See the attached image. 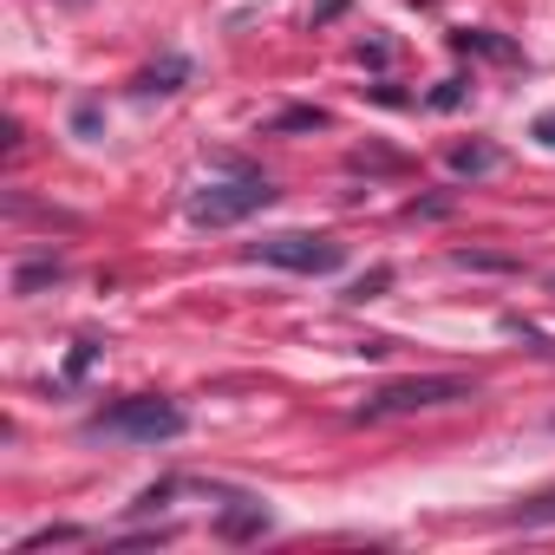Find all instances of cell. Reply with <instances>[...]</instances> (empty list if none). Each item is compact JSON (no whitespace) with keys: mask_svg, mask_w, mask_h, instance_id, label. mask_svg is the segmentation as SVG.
I'll list each match as a JSON object with an SVG mask.
<instances>
[{"mask_svg":"<svg viewBox=\"0 0 555 555\" xmlns=\"http://www.w3.org/2000/svg\"><path fill=\"white\" fill-rule=\"evenodd\" d=\"M60 274H66V261H60V255H40V261H27V268L14 274V295H34V288L60 282Z\"/></svg>","mask_w":555,"mask_h":555,"instance_id":"8","label":"cell"},{"mask_svg":"<svg viewBox=\"0 0 555 555\" xmlns=\"http://www.w3.org/2000/svg\"><path fill=\"white\" fill-rule=\"evenodd\" d=\"M516 522H522V529H535V522H555V490H548V496H535V503H522V509H516Z\"/></svg>","mask_w":555,"mask_h":555,"instance_id":"12","label":"cell"},{"mask_svg":"<svg viewBox=\"0 0 555 555\" xmlns=\"http://www.w3.org/2000/svg\"><path fill=\"white\" fill-rule=\"evenodd\" d=\"M386 282H392V268H373L366 282H353V288H347V301H379V295H386Z\"/></svg>","mask_w":555,"mask_h":555,"instance_id":"11","label":"cell"},{"mask_svg":"<svg viewBox=\"0 0 555 555\" xmlns=\"http://www.w3.org/2000/svg\"><path fill=\"white\" fill-rule=\"evenodd\" d=\"M73 131L92 138V131H99V105H79V112H73Z\"/></svg>","mask_w":555,"mask_h":555,"instance_id":"15","label":"cell"},{"mask_svg":"<svg viewBox=\"0 0 555 555\" xmlns=\"http://www.w3.org/2000/svg\"><path fill=\"white\" fill-rule=\"evenodd\" d=\"M183 73H190V66H183V60H177V53H170V60H164V66H151V73H144V79H138V92H177V79H183Z\"/></svg>","mask_w":555,"mask_h":555,"instance_id":"9","label":"cell"},{"mask_svg":"<svg viewBox=\"0 0 555 555\" xmlns=\"http://www.w3.org/2000/svg\"><path fill=\"white\" fill-rule=\"evenodd\" d=\"M274 196H282V190H274L268 177H229V183H203V190L190 196V222H196V229H229V222H248L255 209H268Z\"/></svg>","mask_w":555,"mask_h":555,"instance_id":"3","label":"cell"},{"mask_svg":"<svg viewBox=\"0 0 555 555\" xmlns=\"http://www.w3.org/2000/svg\"><path fill=\"white\" fill-rule=\"evenodd\" d=\"M261 529H268V509H261V503H248V496H242V509H229V516L216 522V535H222V542H242V535H261Z\"/></svg>","mask_w":555,"mask_h":555,"instance_id":"6","label":"cell"},{"mask_svg":"<svg viewBox=\"0 0 555 555\" xmlns=\"http://www.w3.org/2000/svg\"><path fill=\"white\" fill-rule=\"evenodd\" d=\"M451 47H457V53H477V60H503V66L516 60V47H509V40H496V34H483V27L451 34Z\"/></svg>","mask_w":555,"mask_h":555,"instance_id":"5","label":"cell"},{"mask_svg":"<svg viewBox=\"0 0 555 555\" xmlns=\"http://www.w3.org/2000/svg\"><path fill=\"white\" fill-rule=\"evenodd\" d=\"M457 399H477V386L470 379H457V373H418V379H399V386H386V392H373L353 418L366 425V418H399V412H431V405H457Z\"/></svg>","mask_w":555,"mask_h":555,"instance_id":"2","label":"cell"},{"mask_svg":"<svg viewBox=\"0 0 555 555\" xmlns=\"http://www.w3.org/2000/svg\"><path fill=\"white\" fill-rule=\"evenodd\" d=\"M92 431H99V438H125V444H170V438L190 431V412L170 405V399L138 392V399H118V405L92 412Z\"/></svg>","mask_w":555,"mask_h":555,"instance_id":"1","label":"cell"},{"mask_svg":"<svg viewBox=\"0 0 555 555\" xmlns=\"http://www.w3.org/2000/svg\"><path fill=\"white\" fill-rule=\"evenodd\" d=\"M503 157H496V144H451V170L457 177H490Z\"/></svg>","mask_w":555,"mask_h":555,"instance_id":"7","label":"cell"},{"mask_svg":"<svg viewBox=\"0 0 555 555\" xmlns=\"http://www.w3.org/2000/svg\"><path fill=\"white\" fill-rule=\"evenodd\" d=\"M92 360H99V340H79V347H73V360H66V379H79Z\"/></svg>","mask_w":555,"mask_h":555,"instance_id":"13","label":"cell"},{"mask_svg":"<svg viewBox=\"0 0 555 555\" xmlns=\"http://www.w3.org/2000/svg\"><path fill=\"white\" fill-rule=\"evenodd\" d=\"M431 105H438V112H451V105H464V79H444V86L431 92Z\"/></svg>","mask_w":555,"mask_h":555,"instance_id":"14","label":"cell"},{"mask_svg":"<svg viewBox=\"0 0 555 555\" xmlns=\"http://www.w3.org/2000/svg\"><path fill=\"white\" fill-rule=\"evenodd\" d=\"M274 131H327V112H321V105H301V112H282V118H274Z\"/></svg>","mask_w":555,"mask_h":555,"instance_id":"10","label":"cell"},{"mask_svg":"<svg viewBox=\"0 0 555 555\" xmlns=\"http://www.w3.org/2000/svg\"><path fill=\"white\" fill-rule=\"evenodd\" d=\"M248 255L268 261V268H288V274H334V268H347V242H334V235H308V229L261 235V242H248Z\"/></svg>","mask_w":555,"mask_h":555,"instance_id":"4","label":"cell"},{"mask_svg":"<svg viewBox=\"0 0 555 555\" xmlns=\"http://www.w3.org/2000/svg\"><path fill=\"white\" fill-rule=\"evenodd\" d=\"M535 138H542V144L555 151V112H548V118H535Z\"/></svg>","mask_w":555,"mask_h":555,"instance_id":"16","label":"cell"}]
</instances>
